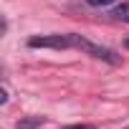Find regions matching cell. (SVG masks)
Here are the masks:
<instances>
[{"instance_id":"obj_1","label":"cell","mask_w":129,"mask_h":129,"mask_svg":"<svg viewBox=\"0 0 129 129\" xmlns=\"http://www.w3.org/2000/svg\"><path fill=\"white\" fill-rule=\"evenodd\" d=\"M71 41H74V48L84 51L86 56L101 58V61H106V63H119V56H116L114 51H109V48H104V46H99V43H91V41H89V38H84V36L71 33Z\"/></svg>"},{"instance_id":"obj_4","label":"cell","mask_w":129,"mask_h":129,"mask_svg":"<svg viewBox=\"0 0 129 129\" xmlns=\"http://www.w3.org/2000/svg\"><path fill=\"white\" fill-rule=\"evenodd\" d=\"M111 15H114L116 20H121V23H129V3H121V5H116Z\"/></svg>"},{"instance_id":"obj_5","label":"cell","mask_w":129,"mask_h":129,"mask_svg":"<svg viewBox=\"0 0 129 129\" xmlns=\"http://www.w3.org/2000/svg\"><path fill=\"white\" fill-rule=\"evenodd\" d=\"M89 5H94V8H104V5H109V3H114V0H86Z\"/></svg>"},{"instance_id":"obj_6","label":"cell","mask_w":129,"mask_h":129,"mask_svg":"<svg viewBox=\"0 0 129 129\" xmlns=\"http://www.w3.org/2000/svg\"><path fill=\"white\" fill-rule=\"evenodd\" d=\"M61 129H94L91 124H69V126H61Z\"/></svg>"},{"instance_id":"obj_3","label":"cell","mask_w":129,"mask_h":129,"mask_svg":"<svg viewBox=\"0 0 129 129\" xmlns=\"http://www.w3.org/2000/svg\"><path fill=\"white\" fill-rule=\"evenodd\" d=\"M43 121H46L43 116H28V119H20V121H15V129H38Z\"/></svg>"},{"instance_id":"obj_7","label":"cell","mask_w":129,"mask_h":129,"mask_svg":"<svg viewBox=\"0 0 129 129\" xmlns=\"http://www.w3.org/2000/svg\"><path fill=\"white\" fill-rule=\"evenodd\" d=\"M124 46H126V48H129V38H126V41H124Z\"/></svg>"},{"instance_id":"obj_2","label":"cell","mask_w":129,"mask_h":129,"mask_svg":"<svg viewBox=\"0 0 129 129\" xmlns=\"http://www.w3.org/2000/svg\"><path fill=\"white\" fill-rule=\"evenodd\" d=\"M30 48H53V51H66V48H74V41H71V33H51V36H33L28 41Z\"/></svg>"}]
</instances>
